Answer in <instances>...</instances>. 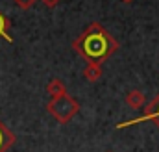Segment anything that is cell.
Segmentation results:
<instances>
[{
  "label": "cell",
  "instance_id": "cell-10",
  "mask_svg": "<svg viewBox=\"0 0 159 152\" xmlns=\"http://www.w3.org/2000/svg\"><path fill=\"white\" fill-rule=\"evenodd\" d=\"M41 2H43L46 7H50V9H52V7H56V6H57L61 0H41Z\"/></svg>",
  "mask_w": 159,
  "mask_h": 152
},
{
  "label": "cell",
  "instance_id": "cell-1",
  "mask_svg": "<svg viewBox=\"0 0 159 152\" xmlns=\"http://www.w3.org/2000/svg\"><path fill=\"white\" fill-rule=\"evenodd\" d=\"M72 50L87 65H102L119 50V41L100 22H91L85 32L72 41Z\"/></svg>",
  "mask_w": 159,
  "mask_h": 152
},
{
  "label": "cell",
  "instance_id": "cell-5",
  "mask_svg": "<svg viewBox=\"0 0 159 152\" xmlns=\"http://www.w3.org/2000/svg\"><path fill=\"white\" fill-rule=\"evenodd\" d=\"M124 100H126V104H128L129 108H133V110H139V108H143V106H144V102H146L144 95H143L139 89H131V91H128Z\"/></svg>",
  "mask_w": 159,
  "mask_h": 152
},
{
  "label": "cell",
  "instance_id": "cell-7",
  "mask_svg": "<svg viewBox=\"0 0 159 152\" xmlns=\"http://www.w3.org/2000/svg\"><path fill=\"white\" fill-rule=\"evenodd\" d=\"M83 78L87 82H98L102 78V65H87L83 69Z\"/></svg>",
  "mask_w": 159,
  "mask_h": 152
},
{
  "label": "cell",
  "instance_id": "cell-11",
  "mask_svg": "<svg viewBox=\"0 0 159 152\" xmlns=\"http://www.w3.org/2000/svg\"><path fill=\"white\" fill-rule=\"evenodd\" d=\"M120 2H124V4H131L133 0H120Z\"/></svg>",
  "mask_w": 159,
  "mask_h": 152
},
{
  "label": "cell",
  "instance_id": "cell-2",
  "mask_svg": "<svg viewBox=\"0 0 159 152\" xmlns=\"http://www.w3.org/2000/svg\"><path fill=\"white\" fill-rule=\"evenodd\" d=\"M46 112L52 115L57 122L61 124H67L70 122L80 112V102L70 97L69 93L63 95V97H57V98H52L48 104H46Z\"/></svg>",
  "mask_w": 159,
  "mask_h": 152
},
{
  "label": "cell",
  "instance_id": "cell-12",
  "mask_svg": "<svg viewBox=\"0 0 159 152\" xmlns=\"http://www.w3.org/2000/svg\"><path fill=\"white\" fill-rule=\"evenodd\" d=\"M106 152H113V150H106Z\"/></svg>",
  "mask_w": 159,
  "mask_h": 152
},
{
  "label": "cell",
  "instance_id": "cell-3",
  "mask_svg": "<svg viewBox=\"0 0 159 152\" xmlns=\"http://www.w3.org/2000/svg\"><path fill=\"white\" fill-rule=\"evenodd\" d=\"M144 121H152L159 128V93L157 97L154 100H150V104L144 108V115L135 117V119L126 121V122H120V124H117V128H126V126H131V124H137V122H144Z\"/></svg>",
  "mask_w": 159,
  "mask_h": 152
},
{
  "label": "cell",
  "instance_id": "cell-6",
  "mask_svg": "<svg viewBox=\"0 0 159 152\" xmlns=\"http://www.w3.org/2000/svg\"><path fill=\"white\" fill-rule=\"evenodd\" d=\"M46 91H48V95L52 98H57V97L67 95V87H65L63 80H59V78H52L48 82V85H46Z\"/></svg>",
  "mask_w": 159,
  "mask_h": 152
},
{
  "label": "cell",
  "instance_id": "cell-4",
  "mask_svg": "<svg viewBox=\"0 0 159 152\" xmlns=\"http://www.w3.org/2000/svg\"><path fill=\"white\" fill-rule=\"evenodd\" d=\"M15 145V134L0 121V152H7Z\"/></svg>",
  "mask_w": 159,
  "mask_h": 152
},
{
  "label": "cell",
  "instance_id": "cell-8",
  "mask_svg": "<svg viewBox=\"0 0 159 152\" xmlns=\"http://www.w3.org/2000/svg\"><path fill=\"white\" fill-rule=\"evenodd\" d=\"M9 30H11V22H9V19H7L6 15H2V11H0V37L6 39V41H13Z\"/></svg>",
  "mask_w": 159,
  "mask_h": 152
},
{
  "label": "cell",
  "instance_id": "cell-9",
  "mask_svg": "<svg viewBox=\"0 0 159 152\" xmlns=\"http://www.w3.org/2000/svg\"><path fill=\"white\" fill-rule=\"evenodd\" d=\"M13 2H15L20 9H30L32 6H35V2H37V0H13Z\"/></svg>",
  "mask_w": 159,
  "mask_h": 152
}]
</instances>
